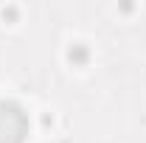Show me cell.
<instances>
[{
	"instance_id": "1",
	"label": "cell",
	"mask_w": 146,
	"mask_h": 143,
	"mask_svg": "<svg viewBox=\"0 0 146 143\" xmlns=\"http://www.w3.org/2000/svg\"><path fill=\"white\" fill-rule=\"evenodd\" d=\"M28 135V115L14 101H0V143H23Z\"/></svg>"
}]
</instances>
